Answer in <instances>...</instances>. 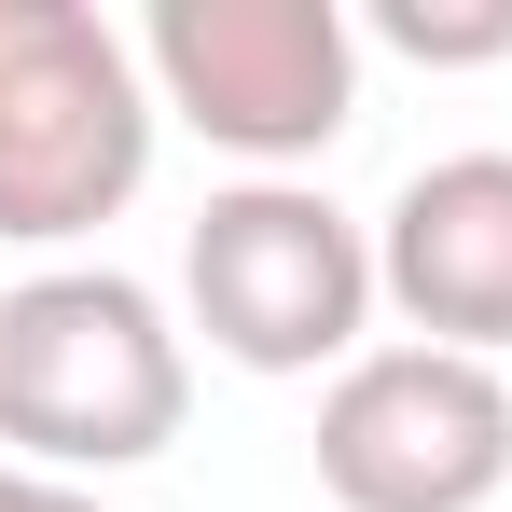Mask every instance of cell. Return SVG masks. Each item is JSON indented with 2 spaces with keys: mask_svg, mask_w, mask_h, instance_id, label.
<instances>
[{
  "mask_svg": "<svg viewBox=\"0 0 512 512\" xmlns=\"http://www.w3.org/2000/svg\"><path fill=\"white\" fill-rule=\"evenodd\" d=\"M0 512H111V499H97V485H56V471H14V457H0Z\"/></svg>",
  "mask_w": 512,
  "mask_h": 512,
  "instance_id": "ba28073f",
  "label": "cell"
},
{
  "mask_svg": "<svg viewBox=\"0 0 512 512\" xmlns=\"http://www.w3.org/2000/svg\"><path fill=\"white\" fill-rule=\"evenodd\" d=\"M139 70H153V111H180L208 153L291 180L360 125V14L346 0H153Z\"/></svg>",
  "mask_w": 512,
  "mask_h": 512,
  "instance_id": "277c9868",
  "label": "cell"
},
{
  "mask_svg": "<svg viewBox=\"0 0 512 512\" xmlns=\"http://www.w3.org/2000/svg\"><path fill=\"white\" fill-rule=\"evenodd\" d=\"M374 291L402 305L416 346L499 360L512 346V153H443L402 180L374 222Z\"/></svg>",
  "mask_w": 512,
  "mask_h": 512,
  "instance_id": "8992f818",
  "label": "cell"
},
{
  "mask_svg": "<svg viewBox=\"0 0 512 512\" xmlns=\"http://www.w3.org/2000/svg\"><path fill=\"white\" fill-rule=\"evenodd\" d=\"M333 512H485L512 485V374L457 346H360L319 388Z\"/></svg>",
  "mask_w": 512,
  "mask_h": 512,
  "instance_id": "5b68a950",
  "label": "cell"
},
{
  "mask_svg": "<svg viewBox=\"0 0 512 512\" xmlns=\"http://www.w3.org/2000/svg\"><path fill=\"white\" fill-rule=\"evenodd\" d=\"M194 416V346L167 291H139L125 263H42L0 291V457L14 471H139Z\"/></svg>",
  "mask_w": 512,
  "mask_h": 512,
  "instance_id": "6da1fadb",
  "label": "cell"
},
{
  "mask_svg": "<svg viewBox=\"0 0 512 512\" xmlns=\"http://www.w3.org/2000/svg\"><path fill=\"white\" fill-rule=\"evenodd\" d=\"M374 42H402L416 70H499L512 0H374Z\"/></svg>",
  "mask_w": 512,
  "mask_h": 512,
  "instance_id": "52a82bcc",
  "label": "cell"
},
{
  "mask_svg": "<svg viewBox=\"0 0 512 512\" xmlns=\"http://www.w3.org/2000/svg\"><path fill=\"white\" fill-rule=\"evenodd\" d=\"M153 70L84 0H0V236L70 250L153 180Z\"/></svg>",
  "mask_w": 512,
  "mask_h": 512,
  "instance_id": "7a4b0ae2",
  "label": "cell"
},
{
  "mask_svg": "<svg viewBox=\"0 0 512 512\" xmlns=\"http://www.w3.org/2000/svg\"><path fill=\"white\" fill-rule=\"evenodd\" d=\"M180 305L236 374H346L374 333V222H346L319 180H236L180 236Z\"/></svg>",
  "mask_w": 512,
  "mask_h": 512,
  "instance_id": "3957f363",
  "label": "cell"
}]
</instances>
